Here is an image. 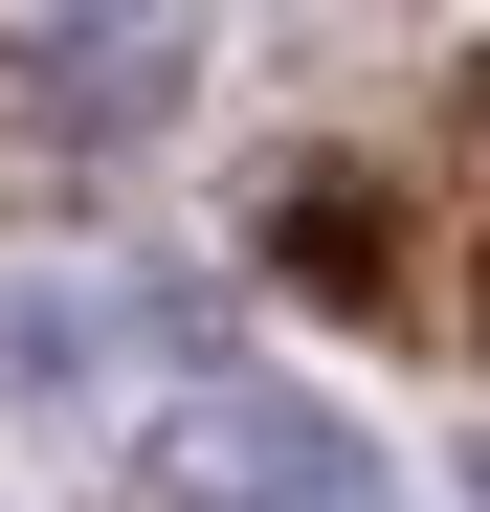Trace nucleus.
Here are the masks:
<instances>
[{
    "mask_svg": "<svg viewBox=\"0 0 490 512\" xmlns=\"http://www.w3.org/2000/svg\"><path fill=\"white\" fill-rule=\"evenodd\" d=\"M156 490L179 512H379V446L290 379H179L156 401Z\"/></svg>",
    "mask_w": 490,
    "mask_h": 512,
    "instance_id": "nucleus-1",
    "label": "nucleus"
},
{
    "mask_svg": "<svg viewBox=\"0 0 490 512\" xmlns=\"http://www.w3.org/2000/svg\"><path fill=\"white\" fill-rule=\"evenodd\" d=\"M156 90H179V45H156V23H67V67H45V112H67V134H134Z\"/></svg>",
    "mask_w": 490,
    "mask_h": 512,
    "instance_id": "nucleus-2",
    "label": "nucleus"
},
{
    "mask_svg": "<svg viewBox=\"0 0 490 512\" xmlns=\"http://www.w3.org/2000/svg\"><path fill=\"white\" fill-rule=\"evenodd\" d=\"M468 490H490V446H468Z\"/></svg>",
    "mask_w": 490,
    "mask_h": 512,
    "instance_id": "nucleus-3",
    "label": "nucleus"
}]
</instances>
